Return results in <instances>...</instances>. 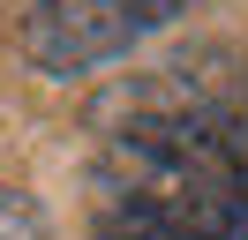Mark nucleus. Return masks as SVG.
I'll use <instances>...</instances> for the list:
<instances>
[{
  "label": "nucleus",
  "instance_id": "obj_2",
  "mask_svg": "<svg viewBox=\"0 0 248 240\" xmlns=\"http://www.w3.org/2000/svg\"><path fill=\"white\" fill-rule=\"evenodd\" d=\"M181 8L188 0H31L23 8V60L53 83H76V75L128 60Z\"/></svg>",
  "mask_w": 248,
  "mask_h": 240
},
{
  "label": "nucleus",
  "instance_id": "obj_1",
  "mask_svg": "<svg viewBox=\"0 0 248 240\" xmlns=\"http://www.w3.org/2000/svg\"><path fill=\"white\" fill-rule=\"evenodd\" d=\"M91 240H248V98L203 135L98 143Z\"/></svg>",
  "mask_w": 248,
  "mask_h": 240
},
{
  "label": "nucleus",
  "instance_id": "obj_3",
  "mask_svg": "<svg viewBox=\"0 0 248 240\" xmlns=\"http://www.w3.org/2000/svg\"><path fill=\"white\" fill-rule=\"evenodd\" d=\"M0 240H53L46 233V210H38L23 188H8V180H0Z\"/></svg>",
  "mask_w": 248,
  "mask_h": 240
}]
</instances>
